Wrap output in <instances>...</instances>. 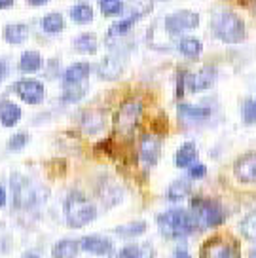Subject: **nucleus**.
Returning a JSON list of instances; mask_svg holds the SVG:
<instances>
[{
    "mask_svg": "<svg viewBox=\"0 0 256 258\" xmlns=\"http://www.w3.org/2000/svg\"><path fill=\"white\" fill-rule=\"evenodd\" d=\"M160 232L165 237L171 239H178V237H186L190 234H196L200 230V226L196 222V218L190 211L184 209H171L158 215L156 218Z\"/></svg>",
    "mask_w": 256,
    "mask_h": 258,
    "instance_id": "obj_1",
    "label": "nucleus"
},
{
    "mask_svg": "<svg viewBox=\"0 0 256 258\" xmlns=\"http://www.w3.org/2000/svg\"><path fill=\"white\" fill-rule=\"evenodd\" d=\"M211 27H213V34L224 44H239L247 36V29H245L243 19L232 10L216 12L213 16Z\"/></svg>",
    "mask_w": 256,
    "mask_h": 258,
    "instance_id": "obj_2",
    "label": "nucleus"
},
{
    "mask_svg": "<svg viewBox=\"0 0 256 258\" xmlns=\"http://www.w3.org/2000/svg\"><path fill=\"white\" fill-rule=\"evenodd\" d=\"M12 194H14V205L17 209H36L48 198L44 186L36 184L34 180L23 175L12 177Z\"/></svg>",
    "mask_w": 256,
    "mask_h": 258,
    "instance_id": "obj_3",
    "label": "nucleus"
},
{
    "mask_svg": "<svg viewBox=\"0 0 256 258\" xmlns=\"http://www.w3.org/2000/svg\"><path fill=\"white\" fill-rule=\"evenodd\" d=\"M97 218V207L82 192H71L65 200V220L67 224L78 230L86 228Z\"/></svg>",
    "mask_w": 256,
    "mask_h": 258,
    "instance_id": "obj_4",
    "label": "nucleus"
},
{
    "mask_svg": "<svg viewBox=\"0 0 256 258\" xmlns=\"http://www.w3.org/2000/svg\"><path fill=\"white\" fill-rule=\"evenodd\" d=\"M144 105L141 99H127L120 105V108L114 114V131L121 139H131L135 129L139 127V121L143 118Z\"/></svg>",
    "mask_w": 256,
    "mask_h": 258,
    "instance_id": "obj_5",
    "label": "nucleus"
},
{
    "mask_svg": "<svg viewBox=\"0 0 256 258\" xmlns=\"http://www.w3.org/2000/svg\"><path fill=\"white\" fill-rule=\"evenodd\" d=\"M190 213L194 215V218H196V222H198L200 228H215V226L222 224V220H224L222 205L218 202H215V200L194 198Z\"/></svg>",
    "mask_w": 256,
    "mask_h": 258,
    "instance_id": "obj_6",
    "label": "nucleus"
},
{
    "mask_svg": "<svg viewBox=\"0 0 256 258\" xmlns=\"http://www.w3.org/2000/svg\"><path fill=\"white\" fill-rule=\"evenodd\" d=\"M200 258H241L239 245L232 237L215 235L203 243Z\"/></svg>",
    "mask_w": 256,
    "mask_h": 258,
    "instance_id": "obj_7",
    "label": "nucleus"
},
{
    "mask_svg": "<svg viewBox=\"0 0 256 258\" xmlns=\"http://www.w3.org/2000/svg\"><path fill=\"white\" fill-rule=\"evenodd\" d=\"M163 27L169 36H180V34L200 27V16L190 10H178L163 19Z\"/></svg>",
    "mask_w": 256,
    "mask_h": 258,
    "instance_id": "obj_8",
    "label": "nucleus"
},
{
    "mask_svg": "<svg viewBox=\"0 0 256 258\" xmlns=\"http://www.w3.org/2000/svg\"><path fill=\"white\" fill-rule=\"evenodd\" d=\"M14 91L17 93V97L27 103V105H40L46 99V88L40 80L34 78H25V80L16 82Z\"/></svg>",
    "mask_w": 256,
    "mask_h": 258,
    "instance_id": "obj_9",
    "label": "nucleus"
},
{
    "mask_svg": "<svg viewBox=\"0 0 256 258\" xmlns=\"http://www.w3.org/2000/svg\"><path fill=\"white\" fill-rule=\"evenodd\" d=\"M161 156V139L154 133H144L139 145V158L144 167H154Z\"/></svg>",
    "mask_w": 256,
    "mask_h": 258,
    "instance_id": "obj_10",
    "label": "nucleus"
},
{
    "mask_svg": "<svg viewBox=\"0 0 256 258\" xmlns=\"http://www.w3.org/2000/svg\"><path fill=\"white\" fill-rule=\"evenodd\" d=\"M233 175L243 184L256 182V152L243 154L239 160L233 163Z\"/></svg>",
    "mask_w": 256,
    "mask_h": 258,
    "instance_id": "obj_11",
    "label": "nucleus"
},
{
    "mask_svg": "<svg viewBox=\"0 0 256 258\" xmlns=\"http://www.w3.org/2000/svg\"><path fill=\"white\" fill-rule=\"evenodd\" d=\"M123 69H125V55H121V53H110V55H106L99 63L97 74L103 80H116V78L121 76Z\"/></svg>",
    "mask_w": 256,
    "mask_h": 258,
    "instance_id": "obj_12",
    "label": "nucleus"
},
{
    "mask_svg": "<svg viewBox=\"0 0 256 258\" xmlns=\"http://www.w3.org/2000/svg\"><path fill=\"white\" fill-rule=\"evenodd\" d=\"M216 82V69L215 67H205L200 73L188 74L186 73V89L198 93V91H205Z\"/></svg>",
    "mask_w": 256,
    "mask_h": 258,
    "instance_id": "obj_13",
    "label": "nucleus"
},
{
    "mask_svg": "<svg viewBox=\"0 0 256 258\" xmlns=\"http://www.w3.org/2000/svg\"><path fill=\"white\" fill-rule=\"evenodd\" d=\"M80 249L97 254V256H108L114 252V245L110 239H106L103 235H86L80 239Z\"/></svg>",
    "mask_w": 256,
    "mask_h": 258,
    "instance_id": "obj_14",
    "label": "nucleus"
},
{
    "mask_svg": "<svg viewBox=\"0 0 256 258\" xmlns=\"http://www.w3.org/2000/svg\"><path fill=\"white\" fill-rule=\"evenodd\" d=\"M209 116H211V108L207 106L186 105V103L178 105V118L184 123H203L205 120H209Z\"/></svg>",
    "mask_w": 256,
    "mask_h": 258,
    "instance_id": "obj_15",
    "label": "nucleus"
},
{
    "mask_svg": "<svg viewBox=\"0 0 256 258\" xmlns=\"http://www.w3.org/2000/svg\"><path fill=\"white\" fill-rule=\"evenodd\" d=\"M89 73H91V64L82 61V63H74L69 69H65L63 73V84L65 86H78L88 80Z\"/></svg>",
    "mask_w": 256,
    "mask_h": 258,
    "instance_id": "obj_16",
    "label": "nucleus"
},
{
    "mask_svg": "<svg viewBox=\"0 0 256 258\" xmlns=\"http://www.w3.org/2000/svg\"><path fill=\"white\" fill-rule=\"evenodd\" d=\"M21 118H23V112L16 103H12L8 99L0 101V123L4 127H16Z\"/></svg>",
    "mask_w": 256,
    "mask_h": 258,
    "instance_id": "obj_17",
    "label": "nucleus"
},
{
    "mask_svg": "<svg viewBox=\"0 0 256 258\" xmlns=\"http://www.w3.org/2000/svg\"><path fill=\"white\" fill-rule=\"evenodd\" d=\"M198 160V148L194 143H184L175 154V165L178 169H190Z\"/></svg>",
    "mask_w": 256,
    "mask_h": 258,
    "instance_id": "obj_18",
    "label": "nucleus"
},
{
    "mask_svg": "<svg viewBox=\"0 0 256 258\" xmlns=\"http://www.w3.org/2000/svg\"><path fill=\"white\" fill-rule=\"evenodd\" d=\"M80 252V241L76 239H61L53 245L51 256L53 258H78Z\"/></svg>",
    "mask_w": 256,
    "mask_h": 258,
    "instance_id": "obj_19",
    "label": "nucleus"
},
{
    "mask_svg": "<svg viewBox=\"0 0 256 258\" xmlns=\"http://www.w3.org/2000/svg\"><path fill=\"white\" fill-rule=\"evenodd\" d=\"M29 38V27L25 23H10L4 27V40L8 44H23Z\"/></svg>",
    "mask_w": 256,
    "mask_h": 258,
    "instance_id": "obj_20",
    "label": "nucleus"
},
{
    "mask_svg": "<svg viewBox=\"0 0 256 258\" xmlns=\"http://www.w3.org/2000/svg\"><path fill=\"white\" fill-rule=\"evenodd\" d=\"M146 14V10H141V12H133L129 17L125 19H121L118 23H114L110 29H108V38H112V36H123V34H127L131 29H133V25L141 19V17Z\"/></svg>",
    "mask_w": 256,
    "mask_h": 258,
    "instance_id": "obj_21",
    "label": "nucleus"
},
{
    "mask_svg": "<svg viewBox=\"0 0 256 258\" xmlns=\"http://www.w3.org/2000/svg\"><path fill=\"white\" fill-rule=\"evenodd\" d=\"M42 63H44V61H42L40 53L29 49V51H25L23 55H21V59H19V71L25 74H34L42 69Z\"/></svg>",
    "mask_w": 256,
    "mask_h": 258,
    "instance_id": "obj_22",
    "label": "nucleus"
},
{
    "mask_svg": "<svg viewBox=\"0 0 256 258\" xmlns=\"http://www.w3.org/2000/svg\"><path fill=\"white\" fill-rule=\"evenodd\" d=\"M97 48H99V42H97V36L93 32H84V34L74 38V49L80 53L93 55V53H97Z\"/></svg>",
    "mask_w": 256,
    "mask_h": 258,
    "instance_id": "obj_23",
    "label": "nucleus"
},
{
    "mask_svg": "<svg viewBox=\"0 0 256 258\" xmlns=\"http://www.w3.org/2000/svg\"><path fill=\"white\" fill-rule=\"evenodd\" d=\"M42 31L46 32V34H59V32H63L65 29V19L63 16L59 14V12H51V14H48V16L42 17Z\"/></svg>",
    "mask_w": 256,
    "mask_h": 258,
    "instance_id": "obj_24",
    "label": "nucleus"
},
{
    "mask_svg": "<svg viewBox=\"0 0 256 258\" xmlns=\"http://www.w3.org/2000/svg\"><path fill=\"white\" fill-rule=\"evenodd\" d=\"M178 51L188 59H198L203 51V44L194 36H184L178 42Z\"/></svg>",
    "mask_w": 256,
    "mask_h": 258,
    "instance_id": "obj_25",
    "label": "nucleus"
},
{
    "mask_svg": "<svg viewBox=\"0 0 256 258\" xmlns=\"http://www.w3.org/2000/svg\"><path fill=\"white\" fill-rule=\"evenodd\" d=\"M190 192H192V186H190V182L188 180H176V182H173V184L169 186L167 190V198L169 202H184L186 198L190 196Z\"/></svg>",
    "mask_w": 256,
    "mask_h": 258,
    "instance_id": "obj_26",
    "label": "nucleus"
},
{
    "mask_svg": "<svg viewBox=\"0 0 256 258\" xmlns=\"http://www.w3.org/2000/svg\"><path fill=\"white\" fill-rule=\"evenodd\" d=\"M71 19L78 25H86L93 21V8L89 4H76L71 10Z\"/></svg>",
    "mask_w": 256,
    "mask_h": 258,
    "instance_id": "obj_27",
    "label": "nucleus"
},
{
    "mask_svg": "<svg viewBox=\"0 0 256 258\" xmlns=\"http://www.w3.org/2000/svg\"><path fill=\"white\" fill-rule=\"evenodd\" d=\"M120 258H154L150 245H127L120 252Z\"/></svg>",
    "mask_w": 256,
    "mask_h": 258,
    "instance_id": "obj_28",
    "label": "nucleus"
},
{
    "mask_svg": "<svg viewBox=\"0 0 256 258\" xmlns=\"http://www.w3.org/2000/svg\"><path fill=\"white\" fill-rule=\"evenodd\" d=\"M99 8L106 17H116L123 14V0H99Z\"/></svg>",
    "mask_w": 256,
    "mask_h": 258,
    "instance_id": "obj_29",
    "label": "nucleus"
},
{
    "mask_svg": "<svg viewBox=\"0 0 256 258\" xmlns=\"http://www.w3.org/2000/svg\"><path fill=\"white\" fill-rule=\"evenodd\" d=\"M144 230H146V222L137 220V222H131V224L118 226V228H116V234L120 235V237H139Z\"/></svg>",
    "mask_w": 256,
    "mask_h": 258,
    "instance_id": "obj_30",
    "label": "nucleus"
},
{
    "mask_svg": "<svg viewBox=\"0 0 256 258\" xmlns=\"http://www.w3.org/2000/svg\"><path fill=\"white\" fill-rule=\"evenodd\" d=\"M241 234L247 239H256V209L250 211L241 222Z\"/></svg>",
    "mask_w": 256,
    "mask_h": 258,
    "instance_id": "obj_31",
    "label": "nucleus"
},
{
    "mask_svg": "<svg viewBox=\"0 0 256 258\" xmlns=\"http://www.w3.org/2000/svg\"><path fill=\"white\" fill-rule=\"evenodd\" d=\"M86 93V86H65V91H63V101L65 103H78L82 97Z\"/></svg>",
    "mask_w": 256,
    "mask_h": 258,
    "instance_id": "obj_32",
    "label": "nucleus"
},
{
    "mask_svg": "<svg viewBox=\"0 0 256 258\" xmlns=\"http://www.w3.org/2000/svg\"><path fill=\"white\" fill-rule=\"evenodd\" d=\"M82 127L86 129L88 133H97L99 129L103 127V120L99 114H86L82 120Z\"/></svg>",
    "mask_w": 256,
    "mask_h": 258,
    "instance_id": "obj_33",
    "label": "nucleus"
},
{
    "mask_svg": "<svg viewBox=\"0 0 256 258\" xmlns=\"http://www.w3.org/2000/svg\"><path fill=\"white\" fill-rule=\"evenodd\" d=\"M29 143V135L27 133H16L14 137L8 141V148L12 152H17V150H23Z\"/></svg>",
    "mask_w": 256,
    "mask_h": 258,
    "instance_id": "obj_34",
    "label": "nucleus"
},
{
    "mask_svg": "<svg viewBox=\"0 0 256 258\" xmlns=\"http://www.w3.org/2000/svg\"><path fill=\"white\" fill-rule=\"evenodd\" d=\"M243 121L247 125L256 123V101H247L243 105Z\"/></svg>",
    "mask_w": 256,
    "mask_h": 258,
    "instance_id": "obj_35",
    "label": "nucleus"
},
{
    "mask_svg": "<svg viewBox=\"0 0 256 258\" xmlns=\"http://www.w3.org/2000/svg\"><path fill=\"white\" fill-rule=\"evenodd\" d=\"M205 173H207V167L201 165V163H194L192 167H190V171H188L190 178H203L205 177Z\"/></svg>",
    "mask_w": 256,
    "mask_h": 258,
    "instance_id": "obj_36",
    "label": "nucleus"
},
{
    "mask_svg": "<svg viewBox=\"0 0 256 258\" xmlns=\"http://www.w3.org/2000/svg\"><path fill=\"white\" fill-rule=\"evenodd\" d=\"M184 88H186V73H178V78H176V97L182 99L184 97Z\"/></svg>",
    "mask_w": 256,
    "mask_h": 258,
    "instance_id": "obj_37",
    "label": "nucleus"
},
{
    "mask_svg": "<svg viewBox=\"0 0 256 258\" xmlns=\"http://www.w3.org/2000/svg\"><path fill=\"white\" fill-rule=\"evenodd\" d=\"M8 73H10V67H8V63L4 61V59H0V84L6 80V76H8Z\"/></svg>",
    "mask_w": 256,
    "mask_h": 258,
    "instance_id": "obj_38",
    "label": "nucleus"
},
{
    "mask_svg": "<svg viewBox=\"0 0 256 258\" xmlns=\"http://www.w3.org/2000/svg\"><path fill=\"white\" fill-rule=\"evenodd\" d=\"M173 258H192V256H190V252H188L186 249H176L175 256H173Z\"/></svg>",
    "mask_w": 256,
    "mask_h": 258,
    "instance_id": "obj_39",
    "label": "nucleus"
},
{
    "mask_svg": "<svg viewBox=\"0 0 256 258\" xmlns=\"http://www.w3.org/2000/svg\"><path fill=\"white\" fill-rule=\"evenodd\" d=\"M6 200H8V196H6V190L0 186V207H4V205H6Z\"/></svg>",
    "mask_w": 256,
    "mask_h": 258,
    "instance_id": "obj_40",
    "label": "nucleus"
},
{
    "mask_svg": "<svg viewBox=\"0 0 256 258\" xmlns=\"http://www.w3.org/2000/svg\"><path fill=\"white\" fill-rule=\"evenodd\" d=\"M14 2H16V0H0V10L12 8V6H14Z\"/></svg>",
    "mask_w": 256,
    "mask_h": 258,
    "instance_id": "obj_41",
    "label": "nucleus"
},
{
    "mask_svg": "<svg viewBox=\"0 0 256 258\" xmlns=\"http://www.w3.org/2000/svg\"><path fill=\"white\" fill-rule=\"evenodd\" d=\"M31 6H34V8H38V6H44V4H48L49 0H27Z\"/></svg>",
    "mask_w": 256,
    "mask_h": 258,
    "instance_id": "obj_42",
    "label": "nucleus"
},
{
    "mask_svg": "<svg viewBox=\"0 0 256 258\" xmlns=\"http://www.w3.org/2000/svg\"><path fill=\"white\" fill-rule=\"evenodd\" d=\"M248 258H256V247L252 250H250V254H248Z\"/></svg>",
    "mask_w": 256,
    "mask_h": 258,
    "instance_id": "obj_43",
    "label": "nucleus"
},
{
    "mask_svg": "<svg viewBox=\"0 0 256 258\" xmlns=\"http://www.w3.org/2000/svg\"><path fill=\"white\" fill-rule=\"evenodd\" d=\"M156 2H167V0H156Z\"/></svg>",
    "mask_w": 256,
    "mask_h": 258,
    "instance_id": "obj_44",
    "label": "nucleus"
},
{
    "mask_svg": "<svg viewBox=\"0 0 256 258\" xmlns=\"http://www.w3.org/2000/svg\"><path fill=\"white\" fill-rule=\"evenodd\" d=\"M25 258H34V256H25Z\"/></svg>",
    "mask_w": 256,
    "mask_h": 258,
    "instance_id": "obj_45",
    "label": "nucleus"
}]
</instances>
